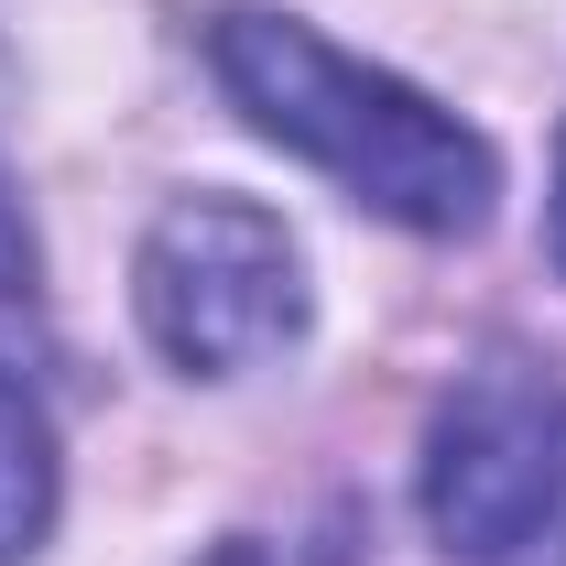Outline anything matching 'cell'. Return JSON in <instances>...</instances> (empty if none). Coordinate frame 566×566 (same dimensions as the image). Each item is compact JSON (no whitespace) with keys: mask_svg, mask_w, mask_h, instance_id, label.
Returning <instances> with one entry per match:
<instances>
[{"mask_svg":"<svg viewBox=\"0 0 566 566\" xmlns=\"http://www.w3.org/2000/svg\"><path fill=\"white\" fill-rule=\"evenodd\" d=\"M424 534L458 566H566V370L480 359L424 424Z\"/></svg>","mask_w":566,"mask_h":566,"instance_id":"obj_3","label":"cell"},{"mask_svg":"<svg viewBox=\"0 0 566 566\" xmlns=\"http://www.w3.org/2000/svg\"><path fill=\"white\" fill-rule=\"evenodd\" d=\"M545 251H556V273H566V132H556V197H545Z\"/></svg>","mask_w":566,"mask_h":566,"instance_id":"obj_6","label":"cell"},{"mask_svg":"<svg viewBox=\"0 0 566 566\" xmlns=\"http://www.w3.org/2000/svg\"><path fill=\"white\" fill-rule=\"evenodd\" d=\"M132 305H142V338L186 381H240L305 338L316 283H305V240L262 197L197 186V197H164V218L142 229Z\"/></svg>","mask_w":566,"mask_h":566,"instance_id":"obj_2","label":"cell"},{"mask_svg":"<svg viewBox=\"0 0 566 566\" xmlns=\"http://www.w3.org/2000/svg\"><path fill=\"white\" fill-rule=\"evenodd\" d=\"M0 316H33V240H22L11 197H0Z\"/></svg>","mask_w":566,"mask_h":566,"instance_id":"obj_5","label":"cell"},{"mask_svg":"<svg viewBox=\"0 0 566 566\" xmlns=\"http://www.w3.org/2000/svg\"><path fill=\"white\" fill-rule=\"evenodd\" d=\"M208 66H218L229 109L251 132L283 142L294 164H316L370 218H392L415 240L491 229L501 153L458 109H436L415 76H392V66H370V55H349L338 33H316L305 11H273V0L208 11Z\"/></svg>","mask_w":566,"mask_h":566,"instance_id":"obj_1","label":"cell"},{"mask_svg":"<svg viewBox=\"0 0 566 566\" xmlns=\"http://www.w3.org/2000/svg\"><path fill=\"white\" fill-rule=\"evenodd\" d=\"M55 424H44V403L0 370V566H22L44 534H55Z\"/></svg>","mask_w":566,"mask_h":566,"instance_id":"obj_4","label":"cell"}]
</instances>
